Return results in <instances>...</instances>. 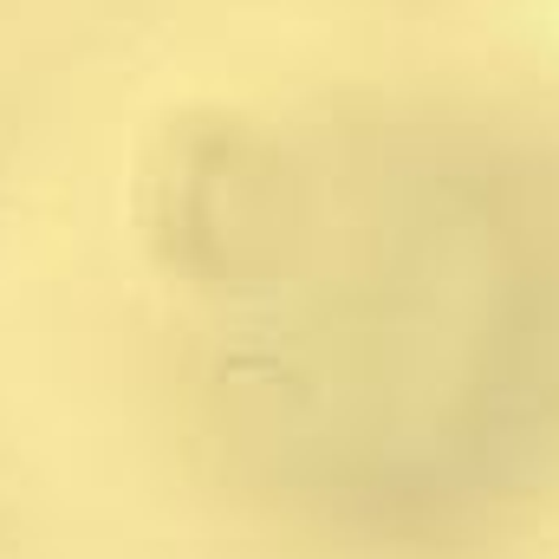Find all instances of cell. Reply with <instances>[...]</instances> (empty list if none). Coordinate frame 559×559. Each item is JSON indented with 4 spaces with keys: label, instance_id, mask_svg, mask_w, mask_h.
I'll return each mask as SVG.
<instances>
[{
    "label": "cell",
    "instance_id": "6da1fadb",
    "mask_svg": "<svg viewBox=\"0 0 559 559\" xmlns=\"http://www.w3.org/2000/svg\"><path fill=\"white\" fill-rule=\"evenodd\" d=\"M228 423L338 521L436 527L559 423V195L475 143H332L222 274Z\"/></svg>",
    "mask_w": 559,
    "mask_h": 559
}]
</instances>
